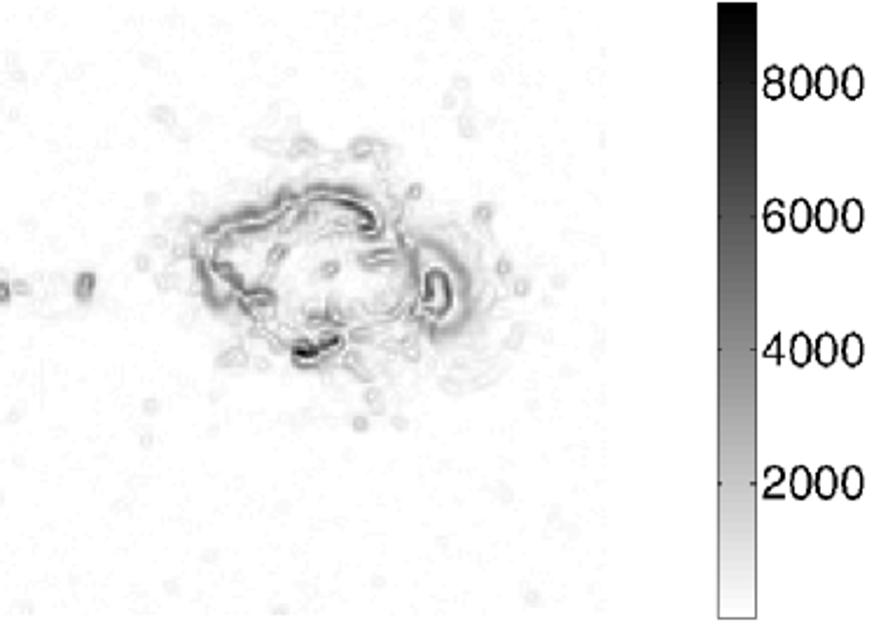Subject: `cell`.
Wrapping results in <instances>:
<instances>
[{"label":"cell","instance_id":"1","mask_svg":"<svg viewBox=\"0 0 874 622\" xmlns=\"http://www.w3.org/2000/svg\"><path fill=\"white\" fill-rule=\"evenodd\" d=\"M812 339L807 332H795L790 339V361L795 368H807L812 363Z\"/></svg>","mask_w":874,"mask_h":622},{"label":"cell","instance_id":"2","mask_svg":"<svg viewBox=\"0 0 874 622\" xmlns=\"http://www.w3.org/2000/svg\"><path fill=\"white\" fill-rule=\"evenodd\" d=\"M863 356H865V347H863V337L858 332H848L844 342H841V358L848 368H858L863 363Z\"/></svg>","mask_w":874,"mask_h":622},{"label":"cell","instance_id":"3","mask_svg":"<svg viewBox=\"0 0 874 622\" xmlns=\"http://www.w3.org/2000/svg\"><path fill=\"white\" fill-rule=\"evenodd\" d=\"M837 351H839L837 342L830 332L819 334V339H816V344H814V354L821 368H830V365L837 361Z\"/></svg>","mask_w":874,"mask_h":622},{"label":"cell","instance_id":"4","mask_svg":"<svg viewBox=\"0 0 874 622\" xmlns=\"http://www.w3.org/2000/svg\"><path fill=\"white\" fill-rule=\"evenodd\" d=\"M841 92H844L846 99H861L863 97V89H865V77H863V70L858 66H848L841 75Z\"/></svg>","mask_w":874,"mask_h":622},{"label":"cell","instance_id":"5","mask_svg":"<svg viewBox=\"0 0 874 622\" xmlns=\"http://www.w3.org/2000/svg\"><path fill=\"white\" fill-rule=\"evenodd\" d=\"M790 493L792 498L804 501L812 493V470L807 466H795L790 473Z\"/></svg>","mask_w":874,"mask_h":622},{"label":"cell","instance_id":"6","mask_svg":"<svg viewBox=\"0 0 874 622\" xmlns=\"http://www.w3.org/2000/svg\"><path fill=\"white\" fill-rule=\"evenodd\" d=\"M865 482H863V470L858 466H848L841 475V491L848 501H858L863 496Z\"/></svg>","mask_w":874,"mask_h":622},{"label":"cell","instance_id":"7","mask_svg":"<svg viewBox=\"0 0 874 622\" xmlns=\"http://www.w3.org/2000/svg\"><path fill=\"white\" fill-rule=\"evenodd\" d=\"M841 225H844V229L846 232H851V234H856V232H861V227H863V204H861V199H846V204H844V209H841Z\"/></svg>","mask_w":874,"mask_h":622},{"label":"cell","instance_id":"8","mask_svg":"<svg viewBox=\"0 0 874 622\" xmlns=\"http://www.w3.org/2000/svg\"><path fill=\"white\" fill-rule=\"evenodd\" d=\"M812 204L807 199H795L790 206V225L797 234H804L812 227Z\"/></svg>","mask_w":874,"mask_h":622},{"label":"cell","instance_id":"9","mask_svg":"<svg viewBox=\"0 0 874 622\" xmlns=\"http://www.w3.org/2000/svg\"><path fill=\"white\" fill-rule=\"evenodd\" d=\"M837 206L832 199H821L819 206H816V213H814V222L821 232H832L837 225Z\"/></svg>","mask_w":874,"mask_h":622},{"label":"cell","instance_id":"10","mask_svg":"<svg viewBox=\"0 0 874 622\" xmlns=\"http://www.w3.org/2000/svg\"><path fill=\"white\" fill-rule=\"evenodd\" d=\"M837 482H839V480H837L835 470H832L830 466H821L819 473H816V477H814V486H816V493H819V498L830 501L832 496H835Z\"/></svg>","mask_w":874,"mask_h":622},{"label":"cell","instance_id":"11","mask_svg":"<svg viewBox=\"0 0 874 622\" xmlns=\"http://www.w3.org/2000/svg\"><path fill=\"white\" fill-rule=\"evenodd\" d=\"M837 73H835V68H830V66H821L819 68V73H816V80H814V89H816V94H819L821 99H832L835 97V92H837Z\"/></svg>","mask_w":874,"mask_h":622},{"label":"cell","instance_id":"12","mask_svg":"<svg viewBox=\"0 0 874 622\" xmlns=\"http://www.w3.org/2000/svg\"><path fill=\"white\" fill-rule=\"evenodd\" d=\"M790 92H792V97H795L797 101H804L809 94H812V73H809L807 66L792 68V73H790Z\"/></svg>","mask_w":874,"mask_h":622},{"label":"cell","instance_id":"13","mask_svg":"<svg viewBox=\"0 0 874 622\" xmlns=\"http://www.w3.org/2000/svg\"><path fill=\"white\" fill-rule=\"evenodd\" d=\"M765 227L767 232H781L785 227V218H783V202L781 199H772L767 206H765Z\"/></svg>","mask_w":874,"mask_h":622},{"label":"cell","instance_id":"14","mask_svg":"<svg viewBox=\"0 0 874 622\" xmlns=\"http://www.w3.org/2000/svg\"><path fill=\"white\" fill-rule=\"evenodd\" d=\"M765 477H767V482H769V489L765 491V498H767L769 493H772L774 486H779V484L783 482V468H779V466H769V468L765 470Z\"/></svg>","mask_w":874,"mask_h":622},{"label":"cell","instance_id":"15","mask_svg":"<svg viewBox=\"0 0 874 622\" xmlns=\"http://www.w3.org/2000/svg\"><path fill=\"white\" fill-rule=\"evenodd\" d=\"M783 84L781 82H767L765 84V97L767 99H781L783 97Z\"/></svg>","mask_w":874,"mask_h":622},{"label":"cell","instance_id":"16","mask_svg":"<svg viewBox=\"0 0 874 622\" xmlns=\"http://www.w3.org/2000/svg\"><path fill=\"white\" fill-rule=\"evenodd\" d=\"M779 349H781V334H776V337L772 339V344H769L767 349H765V358H776V361H779Z\"/></svg>","mask_w":874,"mask_h":622},{"label":"cell","instance_id":"17","mask_svg":"<svg viewBox=\"0 0 874 622\" xmlns=\"http://www.w3.org/2000/svg\"><path fill=\"white\" fill-rule=\"evenodd\" d=\"M765 77H767V82H781L783 68H781V66H769V68L765 70Z\"/></svg>","mask_w":874,"mask_h":622}]
</instances>
